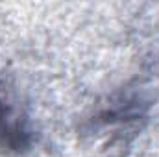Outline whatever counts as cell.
Listing matches in <instances>:
<instances>
[{"label": "cell", "instance_id": "obj_1", "mask_svg": "<svg viewBox=\"0 0 159 157\" xmlns=\"http://www.w3.org/2000/svg\"><path fill=\"white\" fill-rule=\"evenodd\" d=\"M28 142V131L22 126V118L15 113L7 102L0 100V148L20 150Z\"/></svg>", "mask_w": 159, "mask_h": 157}]
</instances>
